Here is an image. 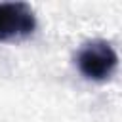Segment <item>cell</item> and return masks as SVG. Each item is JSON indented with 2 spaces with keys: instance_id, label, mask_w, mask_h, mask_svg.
<instances>
[{
  "instance_id": "cell-1",
  "label": "cell",
  "mask_w": 122,
  "mask_h": 122,
  "mask_svg": "<svg viewBox=\"0 0 122 122\" xmlns=\"http://www.w3.org/2000/svg\"><path fill=\"white\" fill-rule=\"evenodd\" d=\"M76 65L86 78L99 82V80H107L114 72L118 65V55L109 42L92 40L80 48L76 55Z\"/></svg>"
},
{
  "instance_id": "cell-2",
  "label": "cell",
  "mask_w": 122,
  "mask_h": 122,
  "mask_svg": "<svg viewBox=\"0 0 122 122\" xmlns=\"http://www.w3.org/2000/svg\"><path fill=\"white\" fill-rule=\"evenodd\" d=\"M36 29V17L25 2L0 4V42L17 40L32 34Z\"/></svg>"
}]
</instances>
